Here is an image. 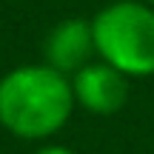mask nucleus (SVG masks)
<instances>
[{
  "instance_id": "f03ea898",
  "label": "nucleus",
  "mask_w": 154,
  "mask_h": 154,
  "mask_svg": "<svg viewBox=\"0 0 154 154\" xmlns=\"http://www.w3.org/2000/svg\"><path fill=\"white\" fill-rule=\"evenodd\" d=\"M97 57L126 77L154 74V9L143 0H114L91 20Z\"/></svg>"
},
{
  "instance_id": "39448f33",
  "label": "nucleus",
  "mask_w": 154,
  "mask_h": 154,
  "mask_svg": "<svg viewBox=\"0 0 154 154\" xmlns=\"http://www.w3.org/2000/svg\"><path fill=\"white\" fill-rule=\"evenodd\" d=\"M34 154H77V151L66 149V146H54V143H49V146H43V149H37Z\"/></svg>"
},
{
  "instance_id": "7ed1b4c3",
  "label": "nucleus",
  "mask_w": 154,
  "mask_h": 154,
  "mask_svg": "<svg viewBox=\"0 0 154 154\" xmlns=\"http://www.w3.org/2000/svg\"><path fill=\"white\" fill-rule=\"evenodd\" d=\"M74 103L88 114H114L128 100V77L103 60H91L77 74H72Z\"/></svg>"
},
{
  "instance_id": "f257e3e1",
  "label": "nucleus",
  "mask_w": 154,
  "mask_h": 154,
  "mask_svg": "<svg viewBox=\"0 0 154 154\" xmlns=\"http://www.w3.org/2000/svg\"><path fill=\"white\" fill-rule=\"evenodd\" d=\"M72 77L46 63L17 66L0 77V126L20 140H49L74 111Z\"/></svg>"
},
{
  "instance_id": "20e7f679",
  "label": "nucleus",
  "mask_w": 154,
  "mask_h": 154,
  "mask_svg": "<svg viewBox=\"0 0 154 154\" xmlns=\"http://www.w3.org/2000/svg\"><path fill=\"white\" fill-rule=\"evenodd\" d=\"M43 54H46V66L57 69V72L66 74V77L77 74L83 66H88V63L94 60V54H97L91 20H83V17L60 20L49 32V37H46Z\"/></svg>"
},
{
  "instance_id": "423d86ee",
  "label": "nucleus",
  "mask_w": 154,
  "mask_h": 154,
  "mask_svg": "<svg viewBox=\"0 0 154 154\" xmlns=\"http://www.w3.org/2000/svg\"><path fill=\"white\" fill-rule=\"evenodd\" d=\"M143 3H149V6H151V9H154V0H143Z\"/></svg>"
}]
</instances>
